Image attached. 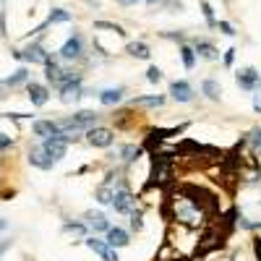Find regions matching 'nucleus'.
Wrapping results in <instances>:
<instances>
[{
  "label": "nucleus",
  "mask_w": 261,
  "mask_h": 261,
  "mask_svg": "<svg viewBox=\"0 0 261 261\" xmlns=\"http://www.w3.org/2000/svg\"><path fill=\"white\" fill-rule=\"evenodd\" d=\"M71 134H58V136H50V139H45L42 141V151L53 160V162H58V160H63L65 157V151H68V144H71Z\"/></svg>",
  "instance_id": "obj_1"
},
{
  "label": "nucleus",
  "mask_w": 261,
  "mask_h": 261,
  "mask_svg": "<svg viewBox=\"0 0 261 261\" xmlns=\"http://www.w3.org/2000/svg\"><path fill=\"white\" fill-rule=\"evenodd\" d=\"M86 141H89L92 146H99V149H105V146H110V144L115 141V134H113L110 128L94 125V128H89V130H86Z\"/></svg>",
  "instance_id": "obj_2"
},
{
  "label": "nucleus",
  "mask_w": 261,
  "mask_h": 261,
  "mask_svg": "<svg viewBox=\"0 0 261 261\" xmlns=\"http://www.w3.org/2000/svg\"><path fill=\"white\" fill-rule=\"evenodd\" d=\"M134 196H130V191L128 188H115L113 191V206H115V212H120V214H130L134 212Z\"/></svg>",
  "instance_id": "obj_3"
},
{
  "label": "nucleus",
  "mask_w": 261,
  "mask_h": 261,
  "mask_svg": "<svg viewBox=\"0 0 261 261\" xmlns=\"http://www.w3.org/2000/svg\"><path fill=\"white\" fill-rule=\"evenodd\" d=\"M86 248L94 251L102 261H120L118 253H115V248H113V246H107L105 241H97V238H89V241H86Z\"/></svg>",
  "instance_id": "obj_4"
},
{
  "label": "nucleus",
  "mask_w": 261,
  "mask_h": 261,
  "mask_svg": "<svg viewBox=\"0 0 261 261\" xmlns=\"http://www.w3.org/2000/svg\"><path fill=\"white\" fill-rule=\"evenodd\" d=\"M235 81H238V86H241V89L253 92L256 86H258V81H261V76L256 73V68H243V71H238Z\"/></svg>",
  "instance_id": "obj_5"
},
{
  "label": "nucleus",
  "mask_w": 261,
  "mask_h": 261,
  "mask_svg": "<svg viewBox=\"0 0 261 261\" xmlns=\"http://www.w3.org/2000/svg\"><path fill=\"white\" fill-rule=\"evenodd\" d=\"M27 92H29V102L34 105V107H42V105H47V99H50V92H47V86L45 84H29L27 86Z\"/></svg>",
  "instance_id": "obj_6"
},
{
  "label": "nucleus",
  "mask_w": 261,
  "mask_h": 261,
  "mask_svg": "<svg viewBox=\"0 0 261 261\" xmlns=\"http://www.w3.org/2000/svg\"><path fill=\"white\" fill-rule=\"evenodd\" d=\"M32 130H34V136H42V139H50V136H58L60 134L58 120H34Z\"/></svg>",
  "instance_id": "obj_7"
},
{
  "label": "nucleus",
  "mask_w": 261,
  "mask_h": 261,
  "mask_svg": "<svg viewBox=\"0 0 261 261\" xmlns=\"http://www.w3.org/2000/svg\"><path fill=\"white\" fill-rule=\"evenodd\" d=\"M16 58H18V60H29V63H47V60H50V55L42 50L39 45H32V47H27L24 53H16Z\"/></svg>",
  "instance_id": "obj_8"
},
{
  "label": "nucleus",
  "mask_w": 261,
  "mask_h": 261,
  "mask_svg": "<svg viewBox=\"0 0 261 261\" xmlns=\"http://www.w3.org/2000/svg\"><path fill=\"white\" fill-rule=\"evenodd\" d=\"M170 94L175 97L178 102H191L193 89H191V84H188V81H172V84H170Z\"/></svg>",
  "instance_id": "obj_9"
},
{
  "label": "nucleus",
  "mask_w": 261,
  "mask_h": 261,
  "mask_svg": "<svg viewBox=\"0 0 261 261\" xmlns=\"http://www.w3.org/2000/svg\"><path fill=\"white\" fill-rule=\"evenodd\" d=\"M107 246H113V248H123L128 246V232L123 227H107Z\"/></svg>",
  "instance_id": "obj_10"
},
{
  "label": "nucleus",
  "mask_w": 261,
  "mask_h": 261,
  "mask_svg": "<svg viewBox=\"0 0 261 261\" xmlns=\"http://www.w3.org/2000/svg\"><path fill=\"white\" fill-rule=\"evenodd\" d=\"M79 55H81V37H71V39L60 47V58H63V60H76Z\"/></svg>",
  "instance_id": "obj_11"
},
{
  "label": "nucleus",
  "mask_w": 261,
  "mask_h": 261,
  "mask_svg": "<svg viewBox=\"0 0 261 261\" xmlns=\"http://www.w3.org/2000/svg\"><path fill=\"white\" fill-rule=\"evenodd\" d=\"M81 97V81H71V84H63L60 86V99L68 105V102H76Z\"/></svg>",
  "instance_id": "obj_12"
},
{
  "label": "nucleus",
  "mask_w": 261,
  "mask_h": 261,
  "mask_svg": "<svg viewBox=\"0 0 261 261\" xmlns=\"http://www.w3.org/2000/svg\"><path fill=\"white\" fill-rule=\"evenodd\" d=\"M29 162H32L34 167H39V170H50V167L55 165V162H53V160H50V157L45 154V151H42V146H39V149H32V151H29Z\"/></svg>",
  "instance_id": "obj_13"
},
{
  "label": "nucleus",
  "mask_w": 261,
  "mask_h": 261,
  "mask_svg": "<svg viewBox=\"0 0 261 261\" xmlns=\"http://www.w3.org/2000/svg\"><path fill=\"white\" fill-rule=\"evenodd\" d=\"M86 222H89V227H92L94 232L110 227V222H107V217H105L102 212H89V214H86Z\"/></svg>",
  "instance_id": "obj_14"
},
{
  "label": "nucleus",
  "mask_w": 261,
  "mask_h": 261,
  "mask_svg": "<svg viewBox=\"0 0 261 261\" xmlns=\"http://www.w3.org/2000/svg\"><path fill=\"white\" fill-rule=\"evenodd\" d=\"M123 99V89H105V92H99V102L105 105V107H113V105H118Z\"/></svg>",
  "instance_id": "obj_15"
},
{
  "label": "nucleus",
  "mask_w": 261,
  "mask_h": 261,
  "mask_svg": "<svg viewBox=\"0 0 261 261\" xmlns=\"http://www.w3.org/2000/svg\"><path fill=\"white\" fill-rule=\"evenodd\" d=\"M128 53L134 55V58H139V60H146L151 53H149V47L144 45V42H134V45H128Z\"/></svg>",
  "instance_id": "obj_16"
},
{
  "label": "nucleus",
  "mask_w": 261,
  "mask_h": 261,
  "mask_svg": "<svg viewBox=\"0 0 261 261\" xmlns=\"http://www.w3.org/2000/svg\"><path fill=\"white\" fill-rule=\"evenodd\" d=\"M193 53H199L204 60H214V58H217V50H214V45H209V42H199Z\"/></svg>",
  "instance_id": "obj_17"
},
{
  "label": "nucleus",
  "mask_w": 261,
  "mask_h": 261,
  "mask_svg": "<svg viewBox=\"0 0 261 261\" xmlns=\"http://www.w3.org/2000/svg\"><path fill=\"white\" fill-rule=\"evenodd\" d=\"M201 89H204V94H206L209 99H220V84H217V81L206 79V81L201 84Z\"/></svg>",
  "instance_id": "obj_18"
},
{
  "label": "nucleus",
  "mask_w": 261,
  "mask_h": 261,
  "mask_svg": "<svg viewBox=\"0 0 261 261\" xmlns=\"http://www.w3.org/2000/svg\"><path fill=\"white\" fill-rule=\"evenodd\" d=\"M139 154H141V149H139V146H134V144H125V146L120 149V157H123L125 162H134V160H139Z\"/></svg>",
  "instance_id": "obj_19"
},
{
  "label": "nucleus",
  "mask_w": 261,
  "mask_h": 261,
  "mask_svg": "<svg viewBox=\"0 0 261 261\" xmlns=\"http://www.w3.org/2000/svg\"><path fill=\"white\" fill-rule=\"evenodd\" d=\"M165 102V97H139V99H134V107L139 105V107H160Z\"/></svg>",
  "instance_id": "obj_20"
},
{
  "label": "nucleus",
  "mask_w": 261,
  "mask_h": 261,
  "mask_svg": "<svg viewBox=\"0 0 261 261\" xmlns=\"http://www.w3.org/2000/svg\"><path fill=\"white\" fill-rule=\"evenodd\" d=\"M63 232H68V235H79V238H84L86 235V225L84 222H68L63 227Z\"/></svg>",
  "instance_id": "obj_21"
},
{
  "label": "nucleus",
  "mask_w": 261,
  "mask_h": 261,
  "mask_svg": "<svg viewBox=\"0 0 261 261\" xmlns=\"http://www.w3.org/2000/svg\"><path fill=\"white\" fill-rule=\"evenodd\" d=\"M27 79H29V71H27V68H18L13 76H8L6 84H8V86H18V84H24Z\"/></svg>",
  "instance_id": "obj_22"
},
{
  "label": "nucleus",
  "mask_w": 261,
  "mask_h": 261,
  "mask_svg": "<svg viewBox=\"0 0 261 261\" xmlns=\"http://www.w3.org/2000/svg\"><path fill=\"white\" fill-rule=\"evenodd\" d=\"M180 58H183V65H186V68H193V65H196V53L191 50V47H180Z\"/></svg>",
  "instance_id": "obj_23"
},
{
  "label": "nucleus",
  "mask_w": 261,
  "mask_h": 261,
  "mask_svg": "<svg viewBox=\"0 0 261 261\" xmlns=\"http://www.w3.org/2000/svg\"><path fill=\"white\" fill-rule=\"evenodd\" d=\"M97 199H99L102 204H110V201H113V188H110V186H102V188L97 191Z\"/></svg>",
  "instance_id": "obj_24"
},
{
  "label": "nucleus",
  "mask_w": 261,
  "mask_h": 261,
  "mask_svg": "<svg viewBox=\"0 0 261 261\" xmlns=\"http://www.w3.org/2000/svg\"><path fill=\"white\" fill-rule=\"evenodd\" d=\"M68 18H71L68 13H65V11H60V8H58V11H53V13H50V18H47V24H58V21H68Z\"/></svg>",
  "instance_id": "obj_25"
},
{
  "label": "nucleus",
  "mask_w": 261,
  "mask_h": 261,
  "mask_svg": "<svg viewBox=\"0 0 261 261\" xmlns=\"http://www.w3.org/2000/svg\"><path fill=\"white\" fill-rule=\"evenodd\" d=\"M160 79H162V71L157 68V65H151V68L146 71V81H149V84H157Z\"/></svg>",
  "instance_id": "obj_26"
},
{
  "label": "nucleus",
  "mask_w": 261,
  "mask_h": 261,
  "mask_svg": "<svg viewBox=\"0 0 261 261\" xmlns=\"http://www.w3.org/2000/svg\"><path fill=\"white\" fill-rule=\"evenodd\" d=\"M204 16H206V21H209V24L214 21V13H212V6H209V3H204Z\"/></svg>",
  "instance_id": "obj_27"
},
{
  "label": "nucleus",
  "mask_w": 261,
  "mask_h": 261,
  "mask_svg": "<svg viewBox=\"0 0 261 261\" xmlns=\"http://www.w3.org/2000/svg\"><path fill=\"white\" fill-rule=\"evenodd\" d=\"M11 144H13V139H11V136L0 134V149H3V146H11Z\"/></svg>",
  "instance_id": "obj_28"
},
{
  "label": "nucleus",
  "mask_w": 261,
  "mask_h": 261,
  "mask_svg": "<svg viewBox=\"0 0 261 261\" xmlns=\"http://www.w3.org/2000/svg\"><path fill=\"white\" fill-rule=\"evenodd\" d=\"M253 251H256V258L261 261V238H256V241H253Z\"/></svg>",
  "instance_id": "obj_29"
},
{
  "label": "nucleus",
  "mask_w": 261,
  "mask_h": 261,
  "mask_svg": "<svg viewBox=\"0 0 261 261\" xmlns=\"http://www.w3.org/2000/svg\"><path fill=\"white\" fill-rule=\"evenodd\" d=\"M253 110H256V113H261V92L253 97Z\"/></svg>",
  "instance_id": "obj_30"
},
{
  "label": "nucleus",
  "mask_w": 261,
  "mask_h": 261,
  "mask_svg": "<svg viewBox=\"0 0 261 261\" xmlns=\"http://www.w3.org/2000/svg\"><path fill=\"white\" fill-rule=\"evenodd\" d=\"M253 144H256V149L261 151V130H256V134H253Z\"/></svg>",
  "instance_id": "obj_31"
},
{
  "label": "nucleus",
  "mask_w": 261,
  "mask_h": 261,
  "mask_svg": "<svg viewBox=\"0 0 261 261\" xmlns=\"http://www.w3.org/2000/svg\"><path fill=\"white\" fill-rule=\"evenodd\" d=\"M232 58H235V50H227V55H225V63L230 65V63H232Z\"/></svg>",
  "instance_id": "obj_32"
},
{
  "label": "nucleus",
  "mask_w": 261,
  "mask_h": 261,
  "mask_svg": "<svg viewBox=\"0 0 261 261\" xmlns=\"http://www.w3.org/2000/svg\"><path fill=\"white\" fill-rule=\"evenodd\" d=\"M220 27H222V32H225V34H232V27H230V24H220Z\"/></svg>",
  "instance_id": "obj_33"
},
{
  "label": "nucleus",
  "mask_w": 261,
  "mask_h": 261,
  "mask_svg": "<svg viewBox=\"0 0 261 261\" xmlns=\"http://www.w3.org/2000/svg\"><path fill=\"white\" fill-rule=\"evenodd\" d=\"M120 3H125V6H136L139 0H120Z\"/></svg>",
  "instance_id": "obj_34"
},
{
  "label": "nucleus",
  "mask_w": 261,
  "mask_h": 261,
  "mask_svg": "<svg viewBox=\"0 0 261 261\" xmlns=\"http://www.w3.org/2000/svg\"><path fill=\"white\" fill-rule=\"evenodd\" d=\"M0 230H6V220H0Z\"/></svg>",
  "instance_id": "obj_35"
},
{
  "label": "nucleus",
  "mask_w": 261,
  "mask_h": 261,
  "mask_svg": "<svg viewBox=\"0 0 261 261\" xmlns=\"http://www.w3.org/2000/svg\"><path fill=\"white\" fill-rule=\"evenodd\" d=\"M3 248H6V246H0V253H3Z\"/></svg>",
  "instance_id": "obj_36"
},
{
  "label": "nucleus",
  "mask_w": 261,
  "mask_h": 261,
  "mask_svg": "<svg viewBox=\"0 0 261 261\" xmlns=\"http://www.w3.org/2000/svg\"><path fill=\"white\" fill-rule=\"evenodd\" d=\"M149 3H157V0H149Z\"/></svg>",
  "instance_id": "obj_37"
}]
</instances>
